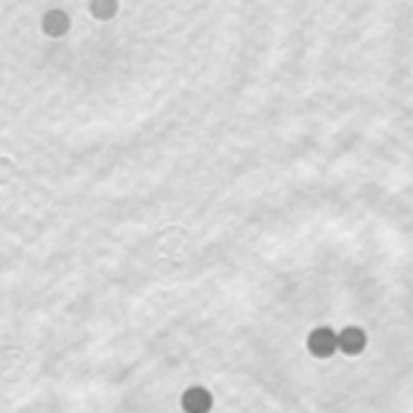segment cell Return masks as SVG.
<instances>
[{"label": "cell", "instance_id": "obj_3", "mask_svg": "<svg viewBox=\"0 0 413 413\" xmlns=\"http://www.w3.org/2000/svg\"><path fill=\"white\" fill-rule=\"evenodd\" d=\"M337 343H339V349H343L345 353L357 355L365 347V333L361 329L349 327V329H345L343 333L337 337Z\"/></svg>", "mask_w": 413, "mask_h": 413}, {"label": "cell", "instance_id": "obj_1", "mask_svg": "<svg viewBox=\"0 0 413 413\" xmlns=\"http://www.w3.org/2000/svg\"><path fill=\"white\" fill-rule=\"evenodd\" d=\"M337 335L331 329H317L309 337V349L315 357H331L337 351Z\"/></svg>", "mask_w": 413, "mask_h": 413}, {"label": "cell", "instance_id": "obj_5", "mask_svg": "<svg viewBox=\"0 0 413 413\" xmlns=\"http://www.w3.org/2000/svg\"><path fill=\"white\" fill-rule=\"evenodd\" d=\"M91 11L95 16H99V19H109L115 11V4H109V2H95L91 4Z\"/></svg>", "mask_w": 413, "mask_h": 413}, {"label": "cell", "instance_id": "obj_4", "mask_svg": "<svg viewBox=\"0 0 413 413\" xmlns=\"http://www.w3.org/2000/svg\"><path fill=\"white\" fill-rule=\"evenodd\" d=\"M69 26L65 12H51L45 19V31L49 35H63Z\"/></svg>", "mask_w": 413, "mask_h": 413}, {"label": "cell", "instance_id": "obj_2", "mask_svg": "<svg viewBox=\"0 0 413 413\" xmlns=\"http://www.w3.org/2000/svg\"><path fill=\"white\" fill-rule=\"evenodd\" d=\"M182 407L185 413H208L212 407V395L202 387H192L184 393Z\"/></svg>", "mask_w": 413, "mask_h": 413}]
</instances>
